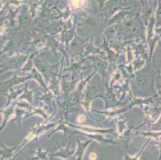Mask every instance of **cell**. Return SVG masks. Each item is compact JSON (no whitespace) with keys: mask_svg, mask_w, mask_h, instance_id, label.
Masks as SVG:
<instances>
[{"mask_svg":"<svg viewBox=\"0 0 161 160\" xmlns=\"http://www.w3.org/2000/svg\"><path fill=\"white\" fill-rule=\"evenodd\" d=\"M12 160H13V159H12Z\"/></svg>","mask_w":161,"mask_h":160,"instance_id":"9","label":"cell"},{"mask_svg":"<svg viewBox=\"0 0 161 160\" xmlns=\"http://www.w3.org/2000/svg\"><path fill=\"white\" fill-rule=\"evenodd\" d=\"M27 159H28V160H30V158H27Z\"/></svg>","mask_w":161,"mask_h":160,"instance_id":"8","label":"cell"},{"mask_svg":"<svg viewBox=\"0 0 161 160\" xmlns=\"http://www.w3.org/2000/svg\"><path fill=\"white\" fill-rule=\"evenodd\" d=\"M77 142H78V148H77V151H76L73 160H82L83 159V154L85 152V150L87 149V146H88L89 143L92 141L89 140L87 141V142H84V143H81V142L78 140Z\"/></svg>","mask_w":161,"mask_h":160,"instance_id":"2","label":"cell"},{"mask_svg":"<svg viewBox=\"0 0 161 160\" xmlns=\"http://www.w3.org/2000/svg\"><path fill=\"white\" fill-rule=\"evenodd\" d=\"M57 144H58V143H57ZM58 148H59L58 152H57V153L55 154H52V155H50V157H59V158H63V159H67V158H71V157L73 155V154H74V152H73V151H71L69 148L70 143L67 147L64 148V149H63V148L61 147L58 144Z\"/></svg>","mask_w":161,"mask_h":160,"instance_id":"1","label":"cell"},{"mask_svg":"<svg viewBox=\"0 0 161 160\" xmlns=\"http://www.w3.org/2000/svg\"><path fill=\"white\" fill-rule=\"evenodd\" d=\"M147 143H148V142H147ZM147 143H145V145H144V146H143V148H142L141 151H140V152H139V153L137 154L136 155H135L134 157H131V156H129V155H124V156H125V157H124V160H139V158H140V155H141L142 152H143V149H144V148H145V146H147Z\"/></svg>","mask_w":161,"mask_h":160,"instance_id":"4","label":"cell"},{"mask_svg":"<svg viewBox=\"0 0 161 160\" xmlns=\"http://www.w3.org/2000/svg\"><path fill=\"white\" fill-rule=\"evenodd\" d=\"M51 160H63V159H59V158H51Z\"/></svg>","mask_w":161,"mask_h":160,"instance_id":"7","label":"cell"},{"mask_svg":"<svg viewBox=\"0 0 161 160\" xmlns=\"http://www.w3.org/2000/svg\"><path fill=\"white\" fill-rule=\"evenodd\" d=\"M47 151L46 152H43L42 148L39 147V151L36 153V156L35 158H32L31 159H41V160H47Z\"/></svg>","mask_w":161,"mask_h":160,"instance_id":"3","label":"cell"},{"mask_svg":"<svg viewBox=\"0 0 161 160\" xmlns=\"http://www.w3.org/2000/svg\"><path fill=\"white\" fill-rule=\"evenodd\" d=\"M94 22H93V20H92V19H89V20H87V25H89V26H92V25H93L94 24Z\"/></svg>","mask_w":161,"mask_h":160,"instance_id":"6","label":"cell"},{"mask_svg":"<svg viewBox=\"0 0 161 160\" xmlns=\"http://www.w3.org/2000/svg\"><path fill=\"white\" fill-rule=\"evenodd\" d=\"M147 83V79H146L145 76H140L137 79V84L139 86H144Z\"/></svg>","mask_w":161,"mask_h":160,"instance_id":"5","label":"cell"}]
</instances>
